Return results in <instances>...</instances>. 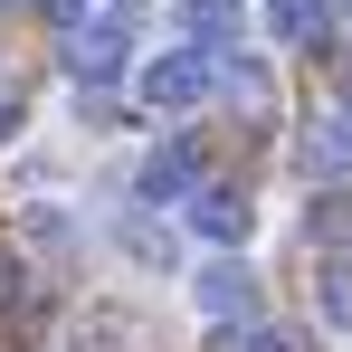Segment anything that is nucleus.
<instances>
[{
    "mask_svg": "<svg viewBox=\"0 0 352 352\" xmlns=\"http://www.w3.org/2000/svg\"><path fill=\"white\" fill-rule=\"evenodd\" d=\"M115 248H133V267H153V276H172V267H181V238L162 229V210H133V219L115 229Z\"/></svg>",
    "mask_w": 352,
    "mask_h": 352,
    "instance_id": "nucleus-9",
    "label": "nucleus"
},
{
    "mask_svg": "<svg viewBox=\"0 0 352 352\" xmlns=\"http://www.w3.org/2000/svg\"><path fill=\"white\" fill-rule=\"evenodd\" d=\"M133 343H143V324H133L124 295H86L67 314V352H133Z\"/></svg>",
    "mask_w": 352,
    "mask_h": 352,
    "instance_id": "nucleus-5",
    "label": "nucleus"
},
{
    "mask_svg": "<svg viewBox=\"0 0 352 352\" xmlns=\"http://www.w3.org/2000/svg\"><path fill=\"white\" fill-rule=\"evenodd\" d=\"M10 314H29V257L0 238V324H10Z\"/></svg>",
    "mask_w": 352,
    "mask_h": 352,
    "instance_id": "nucleus-13",
    "label": "nucleus"
},
{
    "mask_svg": "<svg viewBox=\"0 0 352 352\" xmlns=\"http://www.w3.org/2000/svg\"><path fill=\"white\" fill-rule=\"evenodd\" d=\"M190 305H200L210 324H248V314H257V267L229 257V248L200 257V267H190Z\"/></svg>",
    "mask_w": 352,
    "mask_h": 352,
    "instance_id": "nucleus-2",
    "label": "nucleus"
},
{
    "mask_svg": "<svg viewBox=\"0 0 352 352\" xmlns=\"http://www.w3.org/2000/svg\"><path fill=\"white\" fill-rule=\"evenodd\" d=\"M295 153H305V172H352V124H343V115H333V124H314Z\"/></svg>",
    "mask_w": 352,
    "mask_h": 352,
    "instance_id": "nucleus-10",
    "label": "nucleus"
},
{
    "mask_svg": "<svg viewBox=\"0 0 352 352\" xmlns=\"http://www.w3.org/2000/svg\"><path fill=\"white\" fill-rule=\"evenodd\" d=\"M200 352H286V333L248 314V324H210V333H200Z\"/></svg>",
    "mask_w": 352,
    "mask_h": 352,
    "instance_id": "nucleus-11",
    "label": "nucleus"
},
{
    "mask_svg": "<svg viewBox=\"0 0 352 352\" xmlns=\"http://www.w3.org/2000/svg\"><path fill=\"white\" fill-rule=\"evenodd\" d=\"M29 10H48L58 29H76V19H86V0H29Z\"/></svg>",
    "mask_w": 352,
    "mask_h": 352,
    "instance_id": "nucleus-15",
    "label": "nucleus"
},
{
    "mask_svg": "<svg viewBox=\"0 0 352 352\" xmlns=\"http://www.w3.org/2000/svg\"><path fill=\"white\" fill-rule=\"evenodd\" d=\"M257 29H267L276 48H324V38H333V10H324V0H257Z\"/></svg>",
    "mask_w": 352,
    "mask_h": 352,
    "instance_id": "nucleus-8",
    "label": "nucleus"
},
{
    "mask_svg": "<svg viewBox=\"0 0 352 352\" xmlns=\"http://www.w3.org/2000/svg\"><path fill=\"white\" fill-rule=\"evenodd\" d=\"M181 229L200 238V248H229V257H248V238H257V200H248L238 181H200V190L181 200Z\"/></svg>",
    "mask_w": 352,
    "mask_h": 352,
    "instance_id": "nucleus-1",
    "label": "nucleus"
},
{
    "mask_svg": "<svg viewBox=\"0 0 352 352\" xmlns=\"http://www.w3.org/2000/svg\"><path fill=\"white\" fill-rule=\"evenodd\" d=\"M172 19H181V38L210 48V58H219V48H248V0H181Z\"/></svg>",
    "mask_w": 352,
    "mask_h": 352,
    "instance_id": "nucleus-7",
    "label": "nucleus"
},
{
    "mask_svg": "<svg viewBox=\"0 0 352 352\" xmlns=\"http://www.w3.org/2000/svg\"><path fill=\"white\" fill-rule=\"evenodd\" d=\"M352 229V190H324V200H314V238H343Z\"/></svg>",
    "mask_w": 352,
    "mask_h": 352,
    "instance_id": "nucleus-14",
    "label": "nucleus"
},
{
    "mask_svg": "<svg viewBox=\"0 0 352 352\" xmlns=\"http://www.w3.org/2000/svg\"><path fill=\"white\" fill-rule=\"evenodd\" d=\"M19 133V86H0V143Z\"/></svg>",
    "mask_w": 352,
    "mask_h": 352,
    "instance_id": "nucleus-16",
    "label": "nucleus"
},
{
    "mask_svg": "<svg viewBox=\"0 0 352 352\" xmlns=\"http://www.w3.org/2000/svg\"><path fill=\"white\" fill-rule=\"evenodd\" d=\"M210 86H219V58H210V48H162V58L143 67V105H162V115L200 105Z\"/></svg>",
    "mask_w": 352,
    "mask_h": 352,
    "instance_id": "nucleus-3",
    "label": "nucleus"
},
{
    "mask_svg": "<svg viewBox=\"0 0 352 352\" xmlns=\"http://www.w3.org/2000/svg\"><path fill=\"white\" fill-rule=\"evenodd\" d=\"M190 190H200V153H190V143H162V153L133 172V210H181Z\"/></svg>",
    "mask_w": 352,
    "mask_h": 352,
    "instance_id": "nucleus-6",
    "label": "nucleus"
},
{
    "mask_svg": "<svg viewBox=\"0 0 352 352\" xmlns=\"http://www.w3.org/2000/svg\"><path fill=\"white\" fill-rule=\"evenodd\" d=\"M124 58H133V19H76V29H67V76H76V86L124 76Z\"/></svg>",
    "mask_w": 352,
    "mask_h": 352,
    "instance_id": "nucleus-4",
    "label": "nucleus"
},
{
    "mask_svg": "<svg viewBox=\"0 0 352 352\" xmlns=\"http://www.w3.org/2000/svg\"><path fill=\"white\" fill-rule=\"evenodd\" d=\"M343 124H352V67H343Z\"/></svg>",
    "mask_w": 352,
    "mask_h": 352,
    "instance_id": "nucleus-17",
    "label": "nucleus"
},
{
    "mask_svg": "<svg viewBox=\"0 0 352 352\" xmlns=\"http://www.w3.org/2000/svg\"><path fill=\"white\" fill-rule=\"evenodd\" d=\"M314 314H324L333 333H352V267H324V276H314Z\"/></svg>",
    "mask_w": 352,
    "mask_h": 352,
    "instance_id": "nucleus-12",
    "label": "nucleus"
}]
</instances>
